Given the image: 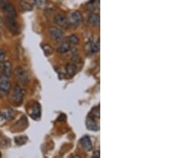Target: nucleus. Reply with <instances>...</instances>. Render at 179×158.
I'll return each mask as SVG.
<instances>
[{"mask_svg": "<svg viewBox=\"0 0 179 158\" xmlns=\"http://www.w3.org/2000/svg\"><path fill=\"white\" fill-rule=\"evenodd\" d=\"M15 76L18 82L22 85H26L30 81V77L28 70L22 66H18L15 69Z\"/></svg>", "mask_w": 179, "mask_h": 158, "instance_id": "obj_1", "label": "nucleus"}, {"mask_svg": "<svg viewBox=\"0 0 179 158\" xmlns=\"http://www.w3.org/2000/svg\"><path fill=\"white\" fill-rule=\"evenodd\" d=\"M6 25L7 26L8 30L12 33L13 35H18L20 34V26L18 22L16 21L15 17L7 16L6 18Z\"/></svg>", "mask_w": 179, "mask_h": 158, "instance_id": "obj_2", "label": "nucleus"}, {"mask_svg": "<svg viewBox=\"0 0 179 158\" xmlns=\"http://www.w3.org/2000/svg\"><path fill=\"white\" fill-rule=\"evenodd\" d=\"M24 96H25V90L22 87L17 85L14 89V91H13L11 101L15 105H20L23 101Z\"/></svg>", "mask_w": 179, "mask_h": 158, "instance_id": "obj_3", "label": "nucleus"}, {"mask_svg": "<svg viewBox=\"0 0 179 158\" xmlns=\"http://www.w3.org/2000/svg\"><path fill=\"white\" fill-rule=\"evenodd\" d=\"M11 85L9 78L3 74L1 75L0 76V93L7 95L11 90Z\"/></svg>", "mask_w": 179, "mask_h": 158, "instance_id": "obj_4", "label": "nucleus"}, {"mask_svg": "<svg viewBox=\"0 0 179 158\" xmlns=\"http://www.w3.org/2000/svg\"><path fill=\"white\" fill-rule=\"evenodd\" d=\"M99 117L93 116L89 113L88 116L87 121H86V126L87 129L92 131H98L99 129Z\"/></svg>", "mask_w": 179, "mask_h": 158, "instance_id": "obj_5", "label": "nucleus"}, {"mask_svg": "<svg viewBox=\"0 0 179 158\" xmlns=\"http://www.w3.org/2000/svg\"><path fill=\"white\" fill-rule=\"evenodd\" d=\"M1 9L3 11L4 13H6L7 16H11V17H15L17 16V12L16 10H15V7L12 5L11 3H10L9 2H1Z\"/></svg>", "mask_w": 179, "mask_h": 158, "instance_id": "obj_6", "label": "nucleus"}, {"mask_svg": "<svg viewBox=\"0 0 179 158\" xmlns=\"http://www.w3.org/2000/svg\"><path fill=\"white\" fill-rule=\"evenodd\" d=\"M80 143L86 152H90L92 150V142L91 141V138L87 135H85L80 138Z\"/></svg>", "mask_w": 179, "mask_h": 158, "instance_id": "obj_7", "label": "nucleus"}, {"mask_svg": "<svg viewBox=\"0 0 179 158\" xmlns=\"http://www.w3.org/2000/svg\"><path fill=\"white\" fill-rule=\"evenodd\" d=\"M42 110H41V105L38 102H34L32 106V110L30 113V117L34 120H39L42 114Z\"/></svg>", "mask_w": 179, "mask_h": 158, "instance_id": "obj_8", "label": "nucleus"}, {"mask_svg": "<svg viewBox=\"0 0 179 158\" xmlns=\"http://www.w3.org/2000/svg\"><path fill=\"white\" fill-rule=\"evenodd\" d=\"M55 22H56V23L57 24L58 26H60L61 27L64 28V29L68 28L69 26V25H70L67 18L64 16L63 15H56V17H55Z\"/></svg>", "mask_w": 179, "mask_h": 158, "instance_id": "obj_9", "label": "nucleus"}, {"mask_svg": "<svg viewBox=\"0 0 179 158\" xmlns=\"http://www.w3.org/2000/svg\"><path fill=\"white\" fill-rule=\"evenodd\" d=\"M82 22V15L79 11H74L72 13L70 16V24H72L75 26L80 25Z\"/></svg>", "mask_w": 179, "mask_h": 158, "instance_id": "obj_10", "label": "nucleus"}, {"mask_svg": "<svg viewBox=\"0 0 179 158\" xmlns=\"http://www.w3.org/2000/svg\"><path fill=\"white\" fill-rule=\"evenodd\" d=\"M50 36L51 38L55 41V42H60V41L62 40V38H63V32L60 29L56 27H52L50 29Z\"/></svg>", "mask_w": 179, "mask_h": 158, "instance_id": "obj_11", "label": "nucleus"}, {"mask_svg": "<svg viewBox=\"0 0 179 158\" xmlns=\"http://www.w3.org/2000/svg\"><path fill=\"white\" fill-rule=\"evenodd\" d=\"M89 25L92 26H97L99 25V15L96 12H92L88 18Z\"/></svg>", "mask_w": 179, "mask_h": 158, "instance_id": "obj_12", "label": "nucleus"}, {"mask_svg": "<svg viewBox=\"0 0 179 158\" xmlns=\"http://www.w3.org/2000/svg\"><path fill=\"white\" fill-rule=\"evenodd\" d=\"M87 8L91 12H95L96 10H99V0H92L87 4Z\"/></svg>", "mask_w": 179, "mask_h": 158, "instance_id": "obj_13", "label": "nucleus"}, {"mask_svg": "<svg viewBox=\"0 0 179 158\" xmlns=\"http://www.w3.org/2000/svg\"><path fill=\"white\" fill-rule=\"evenodd\" d=\"M2 68H3V75H5V76L9 78L11 74V68H12L11 62H4Z\"/></svg>", "mask_w": 179, "mask_h": 158, "instance_id": "obj_14", "label": "nucleus"}, {"mask_svg": "<svg viewBox=\"0 0 179 158\" xmlns=\"http://www.w3.org/2000/svg\"><path fill=\"white\" fill-rule=\"evenodd\" d=\"M31 2L39 8H45L49 4L47 0H31Z\"/></svg>", "mask_w": 179, "mask_h": 158, "instance_id": "obj_15", "label": "nucleus"}, {"mask_svg": "<svg viewBox=\"0 0 179 158\" xmlns=\"http://www.w3.org/2000/svg\"><path fill=\"white\" fill-rule=\"evenodd\" d=\"M69 49H70V44L69 42H64L58 47L57 50L59 53L65 54V53H67L69 50Z\"/></svg>", "mask_w": 179, "mask_h": 158, "instance_id": "obj_16", "label": "nucleus"}, {"mask_svg": "<svg viewBox=\"0 0 179 158\" xmlns=\"http://www.w3.org/2000/svg\"><path fill=\"white\" fill-rule=\"evenodd\" d=\"M28 141L27 136H17L15 138V141L16 143V145L18 146H23L25 145Z\"/></svg>", "mask_w": 179, "mask_h": 158, "instance_id": "obj_17", "label": "nucleus"}, {"mask_svg": "<svg viewBox=\"0 0 179 158\" xmlns=\"http://www.w3.org/2000/svg\"><path fill=\"white\" fill-rule=\"evenodd\" d=\"M20 7H22L23 11H31L33 10V6L30 3L26 2V1H24V0L20 2Z\"/></svg>", "mask_w": 179, "mask_h": 158, "instance_id": "obj_18", "label": "nucleus"}, {"mask_svg": "<svg viewBox=\"0 0 179 158\" xmlns=\"http://www.w3.org/2000/svg\"><path fill=\"white\" fill-rule=\"evenodd\" d=\"M3 113H4V115H5L6 118H7V120L10 121V120H12L13 118H15V114H16V112H15L14 109H9Z\"/></svg>", "mask_w": 179, "mask_h": 158, "instance_id": "obj_19", "label": "nucleus"}, {"mask_svg": "<svg viewBox=\"0 0 179 158\" xmlns=\"http://www.w3.org/2000/svg\"><path fill=\"white\" fill-rule=\"evenodd\" d=\"M65 69H66V72L69 76H73L76 73V66L72 64H68L65 67Z\"/></svg>", "mask_w": 179, "mask_h": 158, "instance_id": "obj_20", "label": "nucleus"}, {"mask_svg": "<svg viewBox=\"0 0 179 158\" xmlns=\"http://www.w3.org/2000/svg\"><path fill=\"white\" fill-rule=\"evenodd\" d=\"M99 50V40L98 39L96 42H94L91 45V51L93 54H96Z\"/></svg>", "mask_w": 179, "mask_h": 158, "instance_id": "obj_21", "label": "nucleus"}, {"mask_svg": "<svg viewBox=\"0 0 179 158\" xmlns=\"http://www.w3.org/2000/svg\"><path fill=\"white\" fill-rule=\"evenodd\" d=\"M68 40H69V44H73V45H77L80 42V39L76 35H72L71 36H69L68 38Z\"/></svg>", "mask_w": 179, "mask_h": 158, "instance_id": "obj_22", "label": "nucleus"}, {"mask_svg": "<svg viewBox=\"0 0 179 158\" xmlns=\"http://www.w3.org/2000/svg\"><path fill=\"white\" fill-rule=\"evenodd\" d=\"M43 51H44V53H45L46 56H49L50 54H52L53 53V48L51 47L49 45H44Z\"/></svg>", "mask_w": 179, "mask_h": 158, "instance_id": "obj_23", "label": "nucleus"}, {"mask_svg": "<svg viewBox=\"0 0 179 158\" xmlns=\"http://www.w3.org/2000/svg\"><path fill=\"white\" fill-rule=\"evenodd\" d=\"M5 62V51L3 50H0V69L2 68Z\"/></svg>", "mask_w": 179, "mask_h": 158, "instance_id": "obj_24", "label": "nucleus"}, {"mask_svg": "<svg viewBox=\"0 0 179 158\" xmlns=\"http://www.w3.org/2000/svg\"><path fill=\"white\" fill-rule=\"evenodd\" d=\"M7 122V118H6L4 113H0V126H1V125H3V124Z\"/></svg>", "mask_w": 179, "mask_h": 158, "instance_id": "obj_25", "label": "nucleus"}, {"mask_svg": "<svg viewBox=\"0 0 179 158\" xmlns=\"http://www.w3.org/2000/svg\"><path fill=\"white\" fill-rule=\"evenodd\" d=\"M93 156H94V157H99V156H100V153H99V150H96L94 152V153H93Z\"/></svg>", "mask_w": 179, "mask_h": 158, "instance_id": "obj_26", "label": "nucleus"}, {"mask_svg": "<svg viewBox=\"0 0 179 158\" xmlns=\"http://www.w3.org/2000/svg\"><path fill=\"white\" fill-rule=\"evenodd\" d=\"M4 1H5V0H0V3H1V2H4Z\"/></svg>", "mask_w": 179, "mask_h": 158, "instance_id": "obj_27", "label": "nucleus"}, {"mask_svg": "<svg viewBox=\"0 0 179 158\" xmlns=\"http://www.w3.org/2000/svg\"><path fill=\"white\" fill-rule=\"evenodd\" d=\"M0 157H1V153H0Z\"/></svg>", "mask_w": 179, "mask_h": 158, "instance_id": "obj_28", "label": "nucleus"}]
</instances>
